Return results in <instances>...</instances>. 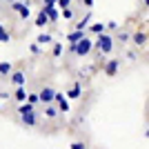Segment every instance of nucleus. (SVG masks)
<instances>
[{
	"label": "nucleus",
	"instance_id": "obj_13",
	"mask_svg": "<svg viewBox=\"0 0 149 149\" xmlns=\"http://www.w3.org/2000/svg\"><path fill=\"white\" fill-rule=\"evenodd\" d=\"M45 116H47V118H56L58 116V109L54 105H47V109H45Z\"/></svg>",
	"mask_w": 149,
	"mask_h": 149
},
{
	"label": "nucleus",
	"instance_id": "obj_11",
	"mask_svg": "<svg viewBox=\"0 0 149 149\" xmlns=\"http://www.w3.org/2000/svg\"><path fill=\"white\" fill-rule=\"evenodd\" d=\"M89 20H91V13H87V16L76 25V31H85V29H87V25H89Z\"/></svg>",
	"mask_w": 149,
	"mask_h": 149
},
{
	"label": "nucleus",
	"instance_id": "obj_17",
	"mask_svg": "<svg viewBox=\"0 0 149 149\" xmlns=\"http://www.w3.org/2000/svg\"><path fill=\"white\" fill-rule=\"evenodd\" d=\"M13 98L18 100V102H22V100H27V91H25L22 87H18V89H16V96H13Z\"/></svg>",
	"mask_w": 149,
	"mask_h": 149
},
{
	"label": "nucleus",
	"instance_id": "obj_12",
	"mask_svg": "<svg viewBox=\"0 0 149 149\" xmlns=\"http://www.w3.org/2000/svg\"><path fill=\"white\" fill-rule=\"evenodd\" d=\"M31 111H36V107H31L29 102H27V105H20V107H18V113H20V116H27V113H31Z\"/></svg>",
	"mask_w": 149,
	"mask_h": 149
},
{
	"label": "nucleus",
	"instance_id": "obj_8",
	"mask_svg": "<svg viewBox=\"0 0 149 149\" xmlns=\"http://www.w3.org/2000/svg\"><path fill=\"white\" fill-rule=\"evenodd\" d=\"M56 102H58V109H60V111H69V102H67V98H65L62 93H58V91H56Z\"/></svg>",
	"mask_w": 149,
	"mask_h": 149
},
{
	"label": "nucleus",
	"instance_id": "obj_24",
	"mask_svg": "<svg viewBox=\"0 0 149 149\" xmlns=\"http://www.w3.org/2000/svg\"><path fill=\"white\" fill-rule=\"evenodd\" d=\"M62 16H65L67 20H71V18H74V11H71V9H65V11H62Z\"/></svg>",
	"mask_w": 149,
	"mask_h": 149
},
{
	"label": "nucleus",
	"instance_id": "obj_14",
	"mask_svg": "<svg viewBox=\"0 0 149 149\" xmlns=\"http://www.w3.org/2000/svg\"><path fill=\"white\" fill-rule=\"evenodd\" d=\"M27 102H29L31 107H36L38 102H40V96H38V93H27Z\"/></svg>",
	"mask_w": 149,
	"mask_h": 149
},
{
	"label": "nucleus",
	"instance_id": "obj_4",
	"mask_svg": "<svg viewBox=\"0 0 149 149\" xmlns=\"http://www.w3.org/2000/svg\"><path fill=\"white\" fill-rule=\"evenodd\" d=\"M40 96V102H45V105H51L54 100H56V89H51V87H45L42 91L38 93Z\"/></svg>",
	"mask_w": 149,
	"mask_h": 149
},
{
	"label": "nucleus",
	"instance_id": "obj_5",
	"mask_svg": "<svg viewBox=\"0 0 149 149\" xmlns=\"http://www.w3.org/2000/svg\"><path fill=\"white\" fill-rule=\"evenodd\" d=\"M22 125H27V127H36V125H38V113L31 111V113H27V116H22Z\"/></svg>",
	"mask_w": 149,
	"mask_h": 149
},
{
	"label": "nucleus",
	"instance_id": "obj_28",
	"mask_svg": "<svg viewBox=\"0 0 149 149\" xmlns=\"http://www.w3.org/2000/svg\"><path fill=\"white\" fill-rule=\"evenodd\" d=\"M145 136H147V138H149V129H147V134H145Z\"/></svg>",
	"mask_w": 149,
	"mask_h": 149
},
{
	"label": "nucleus",
	"instance_id": "obj_22",
	"mask_svg": "<svg viewBox=\"0 0 149 149\" xmlns=\"http://www.w3.org/2000/svg\"><path fill=\"white\" fill-rule=\"evenodd\" d=\"M36 42H38V45H42V42H51V36H49V33H40Z\"/></svg>",
	"mask_w": 149,
	"mask_h": 149
},
{
	"label": "nucleus",
	"instance_id": "obj_3",
	"mask_svg": "<svg viewBox=\"0 0 149 149\" xmlns=\"http://www.w3.org/2000/svg\"><path fill=\"white\" fill-rule=\"evenodd\" d=\"M42 13L47 16V18L51 20V22H56L58 20V11H56V2L51 0V2H45V7H42Z\"/></svg>",
	"mask_w": 149,
	"mask_h": 149
},
{
	"label": "nucleus",
	"instance_id": "obj_18",
	"mask_svg": "<svg viewBox=\"0 0 149 149\" xmlns=\"http://www.w3.org/2000/svg\"><path fill=\"white\" fill-rule=\"evenodd\" d=\"M11 71V62H0V76H5Z\"/></svg>",
	"mask_w": 149,
	"mask_h": 149
},
{
	"label": "nucleus",
	"instance_id": "obj_10",
	"mask_svg": "<svg viewBox=\"0 0 149 149\" xmlns=\"http://www.w3.org/2000/svg\"><path fill=\"white\" fill-rule=\"evenodd\" d=\"M11 82L18 85V87H22V85H25V74H22V71H13L11 74Z\"/></svg>",
	"mask_w": 149,
	"mask_h": 149
},
{
	"label": "nucleus",
	"instance_id": "obj_19",
	"mask_svg": "<svg viewBox=\"0 0 149 149\" xmlns=\"http://www.w3.org/2000/svg\"><path fill=\"white\" fill-rule=\"evenodd\" d=\"M89 29H91L93 33H98V36H100V33L105 31V25H102V22H96V25H91V27H89Z\"/></svg>",
	"mask_w": 149,
	"mask_h": 149
},
{
	"label": "nucleus",
	"instance_id": "obj_25",
	"mask_svg": "<svg viewBox=\"0 0 149 149\" xmlns=\"http://www.w3.org/2000/svg\"><path fill=\"white\" fill-rule=\"evenodd\" d=\"M62 54V45H54V56H60Z\"/></svg>",
	"mask_w": 149,
	"mask_h": 149
},
{
	"label": "nucleus",
	"instance_id": "obj_21",
	"mask_svg": "<svg viewBox=\"0 0 149 149\" xmlns=\"http://www.w3.org/2000/svg\"><path fill=\"white\" fill-rule=\"evenodd\" d=\"M78 96H80V85H74L69 89V98H78Z\"/></svg>",
	"mask_w": 149,
	"mask_h": 149
},
{
	"label": "nucleus",
	"instance_id": "obj_20",
	"mask_svg": "<svg viewBox=\"0 0 149 149\" xmlns=\"http://www.w3.org/2000/svg\"><path fill=\"white\" fill-rule=\"evenodd\" d=\"M0 42H9V31L0 25Z\"/></svg>",
	"mask_w": 149,
	"mask_h": 149
},
{
	"label": "nucleus",
	"instance_id": "obj_9",
	"mask_svg": "<svg viewBox=\"0 0 149 149\" xmlns=\"http://www.w3.org/2000/svg\"><path fill=\"white\" fill-rule=\"evenodd\" d=\"M67 38H69V45H78L82 38H85V31H71Z\"/></svg>",
	"mask_w": 149,
	"mask_h": 149
},
{
	"label": "nucleus",
	"instance_id": "obj_15",
	"mask_svg": "<svg viewBox=\"0 0 149 149\" xmlns=\"http://www.w3.org/2000/svg\"><path fill=\"white\" fill-rule=\"evenodd\" d=\"M134 42L136 45H145L147 42V36H145L143 31H138V33H134Z\"/></svg>",
	"mask_w": 149,
	"mask_h": 149
},
{
	"label": "nucleus",
	"instance_id": "obj_6",
	"mask_svg": "<svg viewBox=\"0 0 149 149\" xmlns=\"http://www.w3.org/2000/svg\"><path fill=\"white\" fill-rule=\"evenodd\" d=\"M11 7H13V9H18V13H20V16H22V18H29V16H31L29 7H27L25 2H13Z\"/></svg>",
	"mask_w": 149,
	"mask_h": 149
},
{
	"label": "nucleus",
	"instance_id": "obj_16",
	"mask_svg": "<svg viewBox=\"0 0 149 149\" xmlns=\"http://www.w3.org/2000/svg\"><path fill=\"white\" fill-rule=\"evenodd\" d=\"M47 22H49V18H47V16H45V13L40 11V13L36 16V25H38V27H45Z\"/></svg>",
	"mask_w": 149,
	"mask_h": 149
},
{
	"label": "nucleus",
	"instance_id": "obj_1",
	"mask_svg": "<svg viewBox=\"0 0 149 149\" xmlns=\"http://www.w3.org/2000/svg\"><path fill=\"white\" fill-rule=\"evenodd\" d=\"M96 47H98L102 54H109V51L113 49V38L107 36V33H100L98 36V42H96Z\"/></svg>",
	"mask_w": 149,
	"mask_h": 149
},
{
	"label": "nucleus",
	"instance_id": "obj_7",
	"mask_svg": "<svg viewBox=\"0 0 149 149\" xmlns=\"http://www.w3.org/2000/svg\"><path fill=\"white\" fill-rule=\"evenodd\" d=\"M118 65H120V60H109L105 65V74L107 76H113L116 71H118Z\"/></svg>",
	"mask_w": 149,
	"mask_h": 149
},
{
	"label": "nucleus",
	"instance_id": "obj_27",
	"mask_svg": "<svg viewBox=\"0 0 149 149\" xmlns=\"http://www.w3.org/2000/svg\"><path fill=\"white\" fill-rule=\"evenodd\" d=\"M71 149H87V147H85L82 143H74V145H71Z\"/></svg>",
	"mask_w": 149,
	"mask_h": 149
},
{
	"label": "nucleus",
	"instance_id": "obj_2",
	"mask_svg": "<svg viewBox=\"0 0 149 149\" xmlns=\"http://www.w3.org/2000/svg\"><path fill=\"white\" fill-rule=\"evenodd\" d=\"M91 49H93V42L89 40V38H82L80 42L76 45V54H78V56H87Z\"/></svg>",
	"mask_w": 149,
	"mask_h": 149
},
{
	"label": "nucleus",
	"instance_id": "obj_26",
	"mask_svg": "<svg viewBox=\"0 0 149 149\" xmlns=\"http://www.w3.org/2000/svg\"><path fill=\"white\" fill-rule=\"evenodd\" d=\"M29 51H31V54H40V47H38V42H33V45H31V47H29Z\"/></svg>",
	"mask_w": 149,
	"mask_h": 149
},
{
	"label": "nucleus",
	"instance_id": "obj_23",
	"mask_svg": "<svg viewBox=\"0 0 149 149\" xmlns=\"http://www.w3.org/2000/svg\"><path fill=\"white\" fill-rule=\"evenodd\" d=\"M118 40H120V42H127V40H129V33L120 31V33H118Z\"/></svg>",
	"mask_w": 149,
	"mask_h": 149
}]
</instances>
